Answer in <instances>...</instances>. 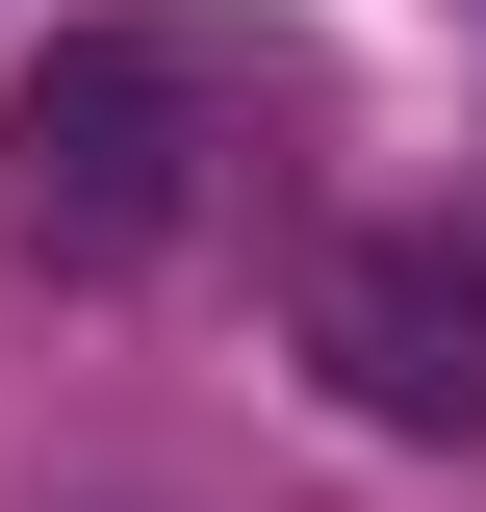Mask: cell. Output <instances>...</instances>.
Masks as SVG:
<instances>
[{"label": "cell", "instance_id": "2", "mask_svg": "<svg viewBox=\"0 0 486 512\" xmlns=\"http://www.w3.org/2000/svg\"><path fill=\"white\" fill-rule=\"evenodd\" d=\"M307 384H333L359 436H435V461H461L486 436V256L435 231V205L333 231V256H307Z\"/></svg>", "mask_w": 486, "mask_h": 512}, {"label": "cell", "instance_id": "1", "mask_svg": "<svg viewBox=\"0 0 486 512\" xmlns=\"http://www.w3.org/2000/svg\"><path fill=\"white\" fill-rule=\"evenodd\" d=\"M231 103H256L231 26H154V0L52 26V52L0 77V256L26 282H154L205 231V180H231Z\"/></svg>", "mask_w": 486, "mask_h": 512}]
</instances>
